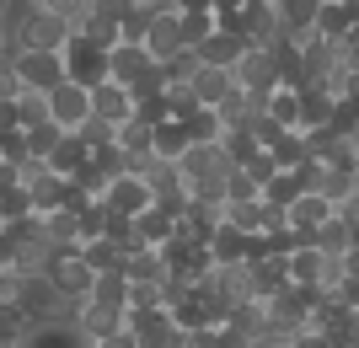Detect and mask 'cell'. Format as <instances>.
<instances>
[{"label": "cell", "instance_id": "obj_1", "mask_svg": "<svg viewBox=\"0 0 359 348\" xmlns=\"http://www.w3.org/2000/svg\"><path fill=\"white\" fill-rule=\"evenodd\" d=\"M81 300H65L60 289L48 284L43 273H16V311L27 316V327H54V321H70Z\"/></svg>", "mask_w": 359, "mask_h": 348}, {"label": "cell", "instance_id": "obj_2", "mask_svg": "<svg viewBox=\"0 0 359 348\" xmlns=\"http://www.w3.org/2000/svg\"><path fill=\"white\" fill-rule=\"evenodd\" d=\"M70 22H60L54 11H43V6H27L22 11V22H16V43H11V54L16 48H38V54H60L65 43H70Z\"/></svg>", "mask_w": 359, "mask_h": 348}, {"label": "cell", "instance_id": "obj_3", "mask_svg": "<svg viewBox=\"0 0 359 348\" xmlns=\"http://www.w3.org/2000/svg\"><path fill=\"white\" fill-rule=\"evenodd\" d=\"M231 81H236V91L252 107H263V97L279 91V60H273V48H247V54L231 64Z\"/></svg>", "mask_w": 359, "mask_h": 348}, {"label": "cell", "instance_id": "obj_4", "mask_svg": "<svg viewBox=\"0 0 359 348\" xmlns=\"http://www.w3.org/2000/svg\"><path fill=\"white\" fill-rule=\"evenodd\" d=\"M60 64H65V81L81 86V91L107 81V48H97L91 38H81V32H70V43L60 48Z\"/></svg>", "mask_w": 359, "mask_h": 348}, {"label": "cell", "instance_id": "obj_5", "mask_svg": "<svg viewBox=\"0 0 359 348\" xmlns=\"http://www.w3.org/2000/svg\"><path fill=\"white\" fill-rule=\"evenodd\" d=\"M204 289H210L225 311H241V305L257 300V284H252V268H247V263H215Z\"/></svg>", "mask_w": 359, "mask_h": 348}, {"label": "cell", "instance_id": "obj_6", "mask_svg": "<svg viewBox=\"0 0 359 348\" xmlns=\"http://www.w3.org/2000/svg\"><path fill=\"white\" fill-rule=\"evenodd\" d=\"M6 64H11V76L22 81V91H43V97H48V91H54V86L65 81V64H60V54H38V48H16V54H11Z\"/></svg>", "mask_w": 359, "mask_h": 348}, {"label": "cell", "instance_id": "obj_7", "mask_svg": "<svg viewBox=\"0 0 359 348\" xmlns=\"http://www.w3.org/2000/svg\"><path fill=\"white\" fill-rule=\"evenodd\" d=\"M43 279H48L54 289H60L65 300H86V289H91V279H97V273H91L86 263H81V246H60V252L48 258Z\"/></svg>", "mask_w": 359, "mask_h": 348}, {"label": "cell", "instance_id": "obj_8", "mask_svg": "<svg viewBox=\"0 0 359 348\" xmlns=\"http://www.w3.org/2000/svg\"><path fill=\"white\" fill-rule=\"evenodd\" d=\"M123 333L135 337V348H177L182 343L177 321L166 316V311H129V316H123Z\"/></svg>", "mask_w": 359, "mask_h": 348}, {"label": "cell", "instance_id": "obj_9", "mask_svg": "<svg viewBox=\"0 0 359 348\" xmlns=\"http://www.w3.org/2000/svg\"><path fill=\"white\" fill-rule=\"evenodd\" d=\"M91 118V97L81 86H70V81H60V86L48 91V123L60 129V134H75L81 123Z\"/></svg>", "mask_w": 359, "mask_h": 348}, {"label": "cell", "instance_id": "obj_10", "mask_svg": "<svg viewBox=\"0 0 359 348\" xmlns=\"http://www.w3.org/2000/svg\"><path fill=\"white\" fill-rule=\"evenodd\" d=\"M327 220H332V204H327V198H316V193H300L295 204L285 209V230L295 236L300 246H311V242H316V230L327 225Z\"/></svg>", "mask_w": 359, "mask_h": 348}, {"label": "cell", "instance_id": "obj_11", "mask_svg": "<svg viewBox=\"0 0 359 348\" xmlns=\"http://www.w3.org/2000/svg\"><path fill=\"white\" fill-rule=\"evenodd\" d=\"M150 54V64H166L182 54V27H177V11H156L145 27V43H140Z\"/></svg>", "mask_w": 359, "mask_h": 348}, {"label": "cell", "instance_id": "obj_12", "mask_svg": "<svg viewBox=\"0 0 359 348\" xmlns=\"http://www.w3.org/2000/svg\"><path fill=\"white\" fill-rule=\"evenodd\" d=\"M102 209L107 214H123V220H135V214L150 209V188L140 177H113L107 182V193H102Z\"/></svg>", "mask_w": 359, "mask_h": 348}, {"label": "cell", "instance_id": "obj_13", "mask_svg": "<svg viewBox=\"0 0 359 348\" xmlns=\"http://www.w3.org/2000/svg\"><path fill=\"white\" fill-rule=\"evenodd\" d=\"M86 97H91V118L113 123V129L135 118V97H129V91H123V86H113V81H102V86H91Z\"/></svg>", "mask_w": 359, "mask_h": 348}, {"label": "cell", "instance_id": "obj_14", "mask_svg": "<svg viewBox=\"0 0 359 348\" xmlns=\"http://www.w3.org/2000/svg\"><path fill=\"white\" fill-rule=\"evenodd\" d=\"M194 54H198V64H210V70H231V64L247 54V38H241V32H210Z\"/></svg>", "mask_w": 359, "mask_h": 348}, {"label": "cell", "instance_id": "obj_15", "mask_svg": "<svg viewBox=\"0 0 359 348\" xmlns=\"http://www.w3.org/2000/svg\"><path fill=\"white\" fill-rule=\"evenodd\" d=\"M123 279L129 284H166L172 273H166V258L156 252V246H135V252H123Z\"/></svg>", "mask_w": 359, "mask_h": 348}, {"label": "cell", "instance_id": "obj_16", "mask_svg": "<svg viewBox=\"0 0 359 348\" xmlns=\"http://www.w3.org/2000/svg\"><path fill=\"white\" fill-rule=\"evenodd\" d=\"M70 327L81 337H86V343H102V337H113V333H123V316L118 311H97V305H75V316H70Z\"/></svg>", "mask_w": 359, "mask_h": 348}, {"label": "cell", "instance_id": "obj_17", "mask_svg": "<svg viewBox=\"0 0 359 348\" xmlns=\"http://www.w3.org/2000/svg\"><path fill=\"white\" fill-rule=\"evenodd\" d=\"M145 70H150V54H145V48H135V43H118L113 54H107V81H113V86H123V91L135 86Z\"/></svg>", "mask_w": 359, "mask_h": 348}, {"label": "cell", "instance_id": "obj_18", "mask_svg": "<svg viewBox=\"0 0 359 348\" xmlns=\"http://www.w3.org/2000/svg\"><path fill=\"white\" fill-rule=\"evenodd\" d=\"M86 305H97V311H129V279L123 273H97L86 289Z\"/></svg>", "mask_w": 359, "mask_h": 348}, {"label": "cell", "instance_id": "obj_19", "mask_svg": "<svg viewBox=\"0 0 359 348\" xmlns=\"http://www.w3.org/2000/svg\"><path fill=\"white\" fill-rule=\"evenodd\" d=\"M188 91H194L198 107H220L231 91H236V81H231V70H210V64H198V76L188 81Z\"/></svg>", "mask_w": 359, "mask_h": 348}, {"label": "cell", "instance_id": "obj_20", "mask_svg": "<svg viewBox=\"0 0 359 348\" xmlns=\"http://www.w3.org/2000/svg\"><path fill=\"white\" fill-rule=\"evenodd\" d=\"M182 151H188V129H182V118H166L150 129V155L156 161H166V167H177Z\"/></svg>", "mask_w": 359, "mask_h": 348}, {"label": "cell", "instance_id": "obj_21", "mask_svg": "<svg viewBox=\"0 0 359 348\" xmlns=\"http://www.w3.org/2000/svg\"><path fill=\"white\" fill-rule=\"evenodd\" d=\"M300 97V134H306V129H327V118H332V102H338V97H332L327 86H300L295 91Z\"/></svg>", "mask_w": 359, "mask_h": 348}, {"label": "cell", "instance_id": "obj_22", "mask_svg": "<svg viewBox=\"0 0 359 348\" xmlns=\"http://www.w3.org/2000/svg\"><path fill=\"white\" fill-rule=\"evenodd\" d=\"M172 236H177V220H172L166 209H156V204H150L145 214H135V242H140V246H166Z\"/></svg>", "mask_w": 359, "mask_h": 348}, {"label": "cell", "instance_id": "obj_23", "mask_svg": "<svg viewBox=\"0 0 359 348\" xmlns=\"http://www.w3.org/2000/svg\"><path fill=\"white\" fill-rule=\"evenodd\" d=\"M86 161H91V151H86L75 134H60V145L48 151V172H54V177H65V182H70L75 172L86 167Z\"/></svg>", "mask_w": 359, "mask_h": 348}, {"label": "cell", "instance_id": "obj_24", "mask_svg": "<svg viewBox=\"0 0 359 348\" xmlns=\"http://www.w3.org/2000/svg\"><path fill=\"white\" fill-rule=\"evenodd\" d=\"M257 113H263V118H269L273 129H300V97H295V91H285V86H279V91H269Z\"/></svg>", "mask_w": 359, "mask_h": 348}, {"label": "cell", "instance_id": "obj_25", "mask_svg": "<svg viewBox=\"0 0 359 348\" xmlns=\"http://www.w3.org/2000/svg\"><path fill=\"white\" fill-rule=\"evenodd\" d=\"M16 348H86V337L75 333L70 321H54V327H32Z\"/></svg>", "mask_w": 359, "mask_h": 348}, {"label": "cell", "instance_id": "obj_26", "mask_svg": "<svg viewBox=\"0 0 359 348\" xmlns=\"http://www.w3.org/2000/svg\"><path fill=\"white\" fill-rule=\"evenodd\" d=\"M306 155H311V151H306V134H300V129H285V134H279V139L269 145L273 172H295L300 161H306Z\"/></svg>", "mask_w": 359, "mask_h": 348}, {"label": "cell", "instance_id": "obj_27", "mask_svg": "<svg viewBox=\"0 0 359 348\" xmlns=\"http://www.w3.org/2000/svg\"><path fill=\"white\" fill-rule=\"evenodd\" d=\"M182 129H188V145H220V134H225V123H220L215 107H194V113L182 118Z\"/></svg>", "mask_w": 359, "mask_h": 348}, {"label": "cell", "instance_id": "obj_28", "mask_svg": "<svg viewBox=\"0 0 359 348\" xmlns=\"http://www.w3.org/2000/svg\"><path fill=\"white\" fill-rule=\"evenodd\" d=\"M210 258L215 263H247V236H241V230H231L220 220V225H215V236H210Z\"/></svg>", "mask_w": 359, "mask_h": 348}, {"label": "cell", "instance_id": "obj_29", "mask_svg": "<svg viewBox=\"0 0 359 348\" xmlns=\"http://www.w3.org/2000/svg\"><path fill=\"white\" fill-rule=\"evenodd\" d=\"M81 263H86L91 273H118L123 268V252L113 242H102V236H97V242H81Z\"/></svg>", "mask_w": 359, "mask_h": 348}, {"label": "cell", "instance_id": "obj_30", "mask_svg": "<svg viewBox=\"0 0 359 348\" xmlns=\"http://www.w3.org/2000/svg\"><path fill=\"white\" fill-rule=\"evenodd\" d=\"M359 193V172H322V188H316V198H327L332 209L344 204V198Z\"/></svg>", "mask_w": 359, "mask_h": 348}, {"label": "cell", "instance_id": "obj_31", "mask_svg": "<svg viewBox=\"0 0 359 348\" xmlns=\"http://www.w3.org/2000/svg\"><path fill=\"white\" fill-rule=\"evenodd\" d=\"M300 198V177L295 172H273L269 182H263V204H279V209H290Z\"/></svg>", "mask_w": 359, "mask_h": 348}, {"label": "cell", "instance_id": "obj_32", "mask_svg": "<svg viewBox=\"0 0 359 348\" xmlns=\"http://www.w3.org/2000/svg\"><path fill=\"white\" fill-rule=\"evenodd\" d=\"M38 123H48V97L43 91H22L16 97V129H38Z\"/></svg>", "mask_w": 359, "mask_h": 348}, {"label": "cell", "instance_id": "obj_33", "mask_svg": "<svg viewBox=\"0 0 359 348\" xmlns=\"http://www.w3.org/2000/svg\"><path fill=\"white\" fill-rule=\"evenodd\" d=\"M316 252H322V258H332V263H338V258H344V252H348V246H354V242H348V230L344 225H338V214H332V220H327V225H322V230H316Z\"/></svg>", "mask_w": 359, "mask_h": 348}, {"label": "cell", "instance_id": "obj_34", "mask_svg": "<svg viewBox=\"0 0 359 348\" xmlns=\"http://www.w3.org/2000/svg\"><path fill=\"white\" fill-rule=\"evenodd\" d=\"M150 16H156V11H150V6H129V11H123L118 16V43H145V27H150Z\"/></svg>", "mask_w": 359, "mask_h": 348}, {"label": "cell", "instance_id": "obj_35", "mask_svg": "<svg viewBox=\"0 0 359 348\" xmlns=\"http://www.w3.org/2000/svg\"><path fill=\"white\" fill-rule=\"evenodd\" d=\"M91 167H97L107 182H113V177H129V172H135V161H129L118 145H102V151H91Z\"/></svg>", "mask_w": 359, "mask_h": 348}, {"label": "cell", "instance_id": "obj_36", "mask_svg": "<svg viewBox=\"0 0 359 348\" xmlns=\"http://www.w3.org/2000/svg\"><path fill=\"white\" fill-rule=\"evenodd\" d=\"M257 198H263V188H257L241 167L225 172V204H257Z\"/></svg>", "mask_w": 359, "mask_h": 348}, {"label": "cell", "instance_id": "obj_37", "mask_svg": "<svg viewBox=\"0 0 359 348\" xmlns=\"http://www.w3.org/2000/svg\"><path fill=\"white\" fill-rule=\"evenodd\" d=\"M177 27H182V48H198L215 32V16L210 11H188V16H177Z\"/></svg>", "mask_w": 359, "mask_h": 348}, {"label": "cell", "instance_id": "obj_38", "mask_svg": "<svg viewBox=\"0 0 359 348\" xmlns=\"http://www.w3.org/2000/svg\"><path fill=\"white\" fill-rule=\"evenodd\" d=\"M27 333H32V327H27V316H22L16 305H0V348H16Z\"/></svg>", "mask_w": 359, "mask_h": 348}, {"label": "cell", "instance_id": "obj_39", "mask_svg": "<svg viewBox=\"0 0 359 348\" xmlns=\"http://www.w3.org/2000/svg\"><path fill=\"white\" fill-rule=\"evenodd\" d=\"M22 134H27V155L32 161H48V151L60 145V129H54V123H38V129H22Z\"/></svg>", "mask_w": 359, "mask_h": 348}, {"label": "cell", "instance_id": "obj_40", "mask_svg": "<svg viewBox=\"0 0 359 348\" xmlns=\"http://www.w3.org/2000/svg\"><path fill=\"white\" fill-rule=\"evenodd\" d=\"M75 230H81V242H97V236L107 230V209L102 204H86V209L75 214Z\"/></svg>", "mask_w": 359, "mask_h": 348}, {"label": "cell", "instance_id": "obj_41", "mask_svg": "<svg viewBox=\"0 0 359 348\" xmlns=\"http://www.w3.org/2000/svg\"><path fill=\"white\" fill-rule=\"evenodd\" d=\"M75 139H81L86 151H102V145H113V123H102V118H86L81 129H75Z\"/></svg>", "mask_w": 359, "mask_h": 348}, {"label": "cell", "instance_id": "obj_42", "mask_svg": "<svg viewBox=\"0 0 359 348\" xmlns=\"http://www.w3.org/2000/svg\"><path fill=\"white\" fill-rule=\"evenodd\" d=\"M135 118H140V123H150V129H156V123H166V118H172V107H166V91H161V97H140V102H135Z\"/></svg>", "mask_w": 359, "mask_h": 348}, {"label": "cell", "instance_id": "obj_43", "mask_svg": "<svg viewBox=\"0 0 359 348\" xmlns=\"http://www.w3.org/2000/svg\"><path fill=\"white\" fill-rule=\"evenodd\" d=\"M129 6H135V0H86V16H91V22H113V27H118V16L129 11ZM86 16H81V22H86Z\"/></svg>", "mask_w": 359, "mask_h": 348}, {"label": "cell", "instance_id": "obj_44", "mask_svg": "<svg viewBox=\"0 0 359 348\" xmlns=\"http://www.w3.org/2000/svg\"><path fill=\"white\" fill-rule=\"evenodd\" d=\"M0 161H11V167H22V161H27V134H22V129L0 134Z\"/></svg>", "mask_w": 359, "mask_h": 348}, {"label": "cell", "instance_id": "obj_45", "mask_svg": "<svg viewBox=\"0 0 359 348\" xmlns=\"http://www.w3.org/2000/svg\"><path fill=\"white\" fill-rule=\"evenodd\" d=\"M43 11H54L60 22H70V27H81V16H86V0H43Z\"/></svg>", "mask_w": 359, "mask_h": 348}, {"label": "cell", "instance_id": "obj_46", "mask_svg": "<svg viewBox=\"0 0 359 348\" xmlns=\"http://www.w3.org/2000/svg\"><path fill=\"white\" fill-rule=\"evenodd\" d=\"M322 172H327V167H322L316 155H306V161L295 167V177H300V193H316V188H322Z\"/></svg>", "mask_w": 359, "mask_h": 348}, {"label": "cell", "instance_id": "obj_47", "mask_svg": "<svg viewBox=\"0 0 359 348\" xmlns=\"http://www.w3.org/2000/svg\"><path fill=\"white\" fill-rule=\"evenodd\" d=\"M241 172H247V177H252L257 188H263V182L273 177V161H269V151H257V155H252V161H247V167H241Z\"/></svg>", "mask_w": 359, "mask_h": 348}, {"label": "cell", "instance_id": "obj_48", "mask_svg": "<svg viewBox=\"0 0 359 348\" xmlns=\"http://www.w3.org/2000/svg\"><path fill=\"white\" fill-rule=\"evenodd\" d=\"M290 348H332V337H327V333H316V327H306V333L290 337Z\"/></svg>", "mask_w": 359, "mask_h": 348}, {"label": "cell", "instance_id": "obj_49", "mask_svg": "<svg viewBox=\"0 0 359 348\" xmlns=\"http://www.w3.org/2000/svg\"><path fill=\"white\" fill-rule=\"evenodd\" d=\"M0 97H6V102H16V97H22V81L11 76V64H0Z\"/></svg>", "mask_w": 359, "mask_h": 348}, {"label": "cell", "instance_id": "obj_50", "mask_svg": "<svg viewBox=\"0 0 359 348\" xmlns=\"http://www.w3.org/2000/svg\"><path fill=\"white\" fill-rule=\"evenodd\" d=\"M273 230H285V209H279V204H263V236H273Z\"/></svg>", "mask_w": 359, "mask_h": 348}, {"label": "cell", "instance_id": "obj_51", "mask_svg": "<svg viewBox=\"0 0 359 348\" xmlns=\"http://www.w3.org/2000/svg\"><path fill=\"white\" fill-rule=\"evenodd\" d=\"M338 268H344V279H354V284H359V242L348 246L344 258H338Z\"/></svg>", "mask_w": 359, "mask_h": 348}, {"label": "cell", "instance_id": "obj_52", "mask_svg": "<svg viewBox=\"0 0 359 348\" xmlns=\"http://www.w3.org/2000/svg\"><path fill=\"white\" fill-rule=\"evenodd\" d=\"M11 129H16V102L0 97V134H11Z\"/></svg>", "mask_w": 359, "mask_h": 348}, {"label": "cell", "instance_id": "obj_53", "mask_svg": "<svg viewBox=\"0 0 359 348\" xmlns=\"http://www.w3.org/2000/svg\"><path fill=\"white\" fill-rule=\"evenodd\" d=\"M86 348H135V337H129V333H113V337H102V343H86Z\"/></svg>", "mask_w": 359, "mask_h": 348}, {"label": "cell", "instance_id": "obj_54", "mask_svg": "<svg viewBox=\"0 0 359 348\" xmlns=\"http://www.w3.org/2000/svg\"><path fill=\"white\" fill-rule=\"evenodd\" d=\"M172 11L188 16V11H210V0H172Z\"/></svg>", "mask_w": 359, "mask_h": 348}, {"label": "cell", "instance_id": "obj_55", "mask_svg": "<svg viewBox=\"0 0 359 348\" xmlns=\"http://www.w3.org/2000/svg\"><path fill=\"white\" fill-rule=\"evenodd\" d=\"M236 6H241V11H269L273 0H236Z\"/></svg>", "mask_w": 359, "mask_h": 348}, {"label": "cell", "instance_id": "obj_56", "mask_svg": "<svg viewBox=\"0 0 359 348\" xmlns=\"http://www.w3.org/2000/svg\"><path fill=\"white\" fill-rule=\"evenodd\" d=\"M6 60H11V54H6V32H0V64H6Z\"/></svg>", "mask_w": 359, "mask_h": 348}, {"label": "cell", "instance_id": "obj_57", "mask_svg": "<svg viewBox=\"0 0 359 348\" xmlns=\"http://www.w3.org/2000/svg\"><path fill=\"white\" fill-rule=\"evenodd\" d=\"M6 11H11V0H0V16H6Z\"/></svg>", "mask_w": 359, "mask_h": 348}, {"label": "cell", "instance_id": "obj_58", "mask_svg": "<svg viewBox=\"0 0 359 348\" xmlns=\"http://www.w3.org/2000/svg\"><path fill=\"white\" fill-rule=\"evenodd\" d=\"M22 6H43V0H22Z\"/></svg>", "mask_w": 359, "mask_h": 348}, {"label": "cell", "instance_id": "obj_59", "mask_svg": "<svg viewBox=\"0 0 359 348\" xmlns=\"http://www.w3.org/2000/svg\"><path fill=\"white\" fill-rule=\"evenodd\" d=\"M269 348H290V343H269Z\"/></svg>", "mask_w": 359, "mask_h": 348}, {"label": "cell", "instance_id": "obj_60", "mask_svg": "<svg viewBox=\"0 0 359 348\" xmlns=\"http://www.w3.org/2000/svg\"><path fill=\"white\" fill-rule=\"evenodd\" d=\"M322 6H338V0H322Z\"/></svg>", "mask_w": 359, "mask_h": 348}, {"label": "cell", "instance_id": "obj_61", "mask_svg": "<svg viewBox=\"0 0 359 348\" xmlns=\"http://www.w3.org/2000/svg\"><path fill=\"white\" fill-rule=\"evenodd\" d=\"M344 348H359V343H344Z\"/></svg>", "mask_w": 359, "mask_h": 348}]
</instances>
